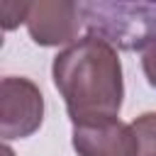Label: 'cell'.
I'll list each match as a JSON object with an SVG mask.
<instances>
[{
  "label": "cell",
  "mask_w": 156,
  "mask_h": 156,
  "mask_svg": "<svg viewBox=\"0 0 156 156\" xmlns=\"http://www.w3.org/2000/svg\"><path fill=\"white\" fill-rule=\"evenodd\" d=\"M51 78L66 102L73 124L119 119L124 80L117 49L93 34L61 49L51 63Z\"/></svg>",
  "instance_id": "6da1fadb"
},
{
  "label": "cell",
  "mask_w": 156,
  "mask_h": 156,
  "mask_svg": "<svg viewBox=\"0 0 156 156\" xmlns=\"http://www.w3.org/2000/svg\"><path fill=\"white\" fill-rule=\"evenodd\" d=\"M88 34L122 51L156 44V2H78Z\"/></svg>",
  "instance_id": "7a4b0ae2"
},
{
  "label": "cell",
  "mask_w": 156,
  "mask_h": 156,
  "mask_svg": "<svg viewBox=\"0 0 156 156\" xmlns=\"http://www.w3.org/2000/svg\"><path fill=\"white\" fill-rule=\"evenodd\" d=\"M44 119V95L29 78L5 76L0 80V136L5 141L32 136Z\"/></svg>",
  "instance_id": "3957f363"
},
{
  "label": "cell",
  "mask_w": 156,
  "mask_h": 156,
  "mask_svg": "<svg viewBox=\"0 0 156 156\" xmlns=\"http://www.w3.org/2000/svg\"><path fill=\"white\" fill-rule=\"evenodd\" d=\"M24 24L32 41L39 46H71L78 41L83 17L73 0H37L29 2Z\"/></svg>",
  "instance_id": "277c9868"
},
{
  "label": "cell",
  "mask_w": 156,
  "mask_h": 156,
  "mask_svg": "<svg viewBox=\"0 0 156 156\" xmlns=\"http://www.w3.org/2000/svg\"><path fill=\"white\" fill-rule=\"evenodd\" d=\"M71 144L78 156H136L139 151L132 124L119 119L73 124Z\"/></svg>",
  "instance_id": "5b68a950"
},
{
  "label": "cell",
  "mask_w": 156,
  "mask_h": 156,
  "mask_svg": "<svg viewBox=\"0 0 156 156\" xmlns=\"http://www.w3.org/2000/svg\"><path fill=\"white\" fill-rule=\"evenodd\" d=\"M132 132L136 136V156H156V112H144L134 117Z\"/></svg>",
  "instance_id": "8992f818"
},
{
  "label": "cell",
  "mask_w": 156,
  "mask_h": 156,
  "mask_svg": "<svg viewBox=\"0 0 156 156\" xmlns=\"http://www.w3.org/2000/svg\"><path fill=\"white\" fill-rule=\"evenodd\" d=\"M27 7L29 2H17V0H5L2 2V29L10 32L20 22L27 20Z\"/></svg>",
  "instance_id": "52a82bcc"
},
{
  "label": "cell",
  "mask_w": 156,
  "mask_h": 156,
  "mask_svg": "<svg viewBox=\"0 0 156 156\" xmlns=\"http://www.w3.org/2000/svg\"><path fill=\"white\" fill-rule=\"evenodd\" d=\"M141 68H144V76L149 80L151 88H156V44H151L144 56H141Z\"/></svg>",
  "instance_id": "ba28073f"
}]
</instances>
